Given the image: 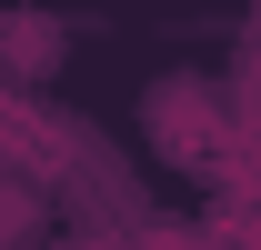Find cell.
Returning a JSON list of instances; mask_svg holds the SVG:
<instances>
[{"mask_svg": "<svg viewBox=\"0 0 261 250\" xmlns=\"http://www.w3.org/2000/svg\"><path fill=\"white\" fill-rule=\"evenodd\" d=\"M61 20H40V10H20V20H10V70H20V80H50V70H61Z\"/></svg>", "mask_w": 261, "mask_h": 250, "instance_id": "7a4b0ae2", "label": "cell"}, {"mask_svg": "<svg viewBox=\"0 0 261 250\" xmlns=\"http://www.w3.org/2000/svg\"><path fill=\"white\" fill-rule=\"evenodd\" d=\"M151 140H171L181 160H201V150H211V90H191V80L151 90Z\"/></svg>", "mask_w": 261, "mask_h": 250, "instance_id": "6da1fadb", "label": "cell"}]
</instances>
